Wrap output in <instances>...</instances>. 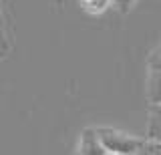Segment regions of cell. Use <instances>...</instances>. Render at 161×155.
Instances as JSON below:
<instances>
[{
  "instance_id": "cell-4",
  "label": "cell",
  "mask_w": 161,
  "mask_h": 155,
  "mask_svg": "<svg viewBox=\"0 0 161 155\" xmlns=\"http://www.w3.org/2000/svg\"><path fill=\"white\" fill-rule=\"evenodd\" d=\"M83 2V6L87 8L89 12H103L105 8H107V4L111 2V0H80Z\"/></svg>"
},
{
  "instance_id": "cell-3",
  "label": "cell",
  "mask_w": 161,
  "mask_h": 155,
  "mask_svg": "<svg viewBox=\"0 0 161 155\" xmlns=\"http://www.w3.org/2000/svg\"><path fill=\"white\" fill-rule=\"evenodd\" d=\"M135 155H161L159 139H143L141 145L135 149Z\"/></svg>"
},
{
  "instance_id": "cell-5",
  "label": "cell",
  "mask_w": 161,
  "mask_h": 155,
  "mask_svg": "<svg viewBox=\"0 0 161 155\" xmlns=\"http://www.w3.org/2000/svg\"><path fill=\"white\" fill-rule=\"evenodd\" d=\"M113 2L121 4V6H127V4H131V2H133V0H113Z\"/></svg>"
},
{
  "instance_id": "cell-2",
  "label": "cell",
  "mask_w": 161,
  "mask_h": 155,
  "mask_svg": "<svg viewBox=\"0 0 161 155\" xmlns=\"http://www.w3.org/2000/svg\"><path fill=\"white\" fill-rule=\"evenodd\" d=\"M79 155H107L105 147L99 141L97 129H83L80 133V143H79Z\"/></svg>"
},
{
  "instance_id": "cell-7",
  "label": "cell",
  "mask_w": 161,
  "mask_h": 155,
  "mask_svg": "<svg viewBox=\"0 0 161 155\" xmlns=\"http://www.w3.org/2000/svg\"><path fill=\"white\" fill-rule=\"evenodd\" d=\"M107 155H109V153H107Z\"/></svg>"
},
{
  "instance_id": "cell-1",
  "label": "cell",
  "mask_w": 161,
  "mask_h": 155,
  "mask_svg": "<svg viewBox=\"0 0 161 155\" xmlns=\"http://www.w3.org/2000/svg\"><path fill=\"white\" fill-rule=\"evenodd\" d=\"M99 141L105 147L109 155H123V153H135V149L141 145L143 139L131 137L127 133L113 131V129H97Z\"/></svg>"
},
{
  "instance_id": "cell-6",
  "label": "cell",
  "mask_w": 161,
  "mask_h": 155,
  "mask_svg": "<svg viewBox=\"0 0 161 155\" xmlns=\"http://www.w3.org/2000/svg\"><path fill=\"white\" fill-rule=\"evenodd\" d=\"M123 155H135V153H123Z\"/></svg>"
}]
</instances>
